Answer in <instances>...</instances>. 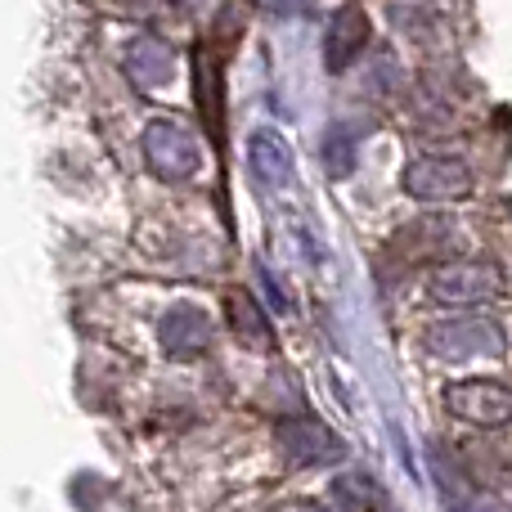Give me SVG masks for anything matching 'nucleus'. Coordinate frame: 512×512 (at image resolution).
Instances as JSON below:
<instances>
[{
    "label": "nucleus",
    "instance_id": "f257e3e1",
    "mask_svg": "<svg viewBox=\"0 0 512 512\" xmlns=\"http://www.w3.org/2000/svg\"><path fill=\"white\" fill-rule=\"evenodd\" d=\"M144 158L158 171L162 180L180 185V180H194L203 171V144H198L194 126L180 122V117H158L144 131Z\"/></svg>",
    "mask_w": 512,
    "mask_h": 512
},
{
    "label": "nucleus",
    "instance_id": "f03ea898",
    "mask_svg": "<svg viewBox=\"0 0 512 512\" xmlns=\"http://www.w3.org/2000/svg\"><path fill=\"white\" fill-rule=\"evenodd\" d=\"M504 328L495 319H441L427 328V351L436 360H481V355H504Z\"/></svg>",
    "mask_w": 512,
    "mask_h": 512
},
{
    "label": "nucleus",
    "instance_id": "7ed1b4c3",
    "mask_svg": "<svg viewBox=\"0 0 512 512\" xmlns=\"http://www.w3.org/2000/svg\"><path fill=\"white\" fill-rule=\"evenodd\" d=\"M472 171L468 162L459 158H441V153H427V158H414L405 171V189L418 203H459V198L472 194Z\"/></svg>",
    "mask_w": 512,
    "mask_h": 512
},
{
    "label": "nucleus",
    "instance_id": "20e7f679",
    "mask_svg": "<svg viewBox=\"0 0 512 512\" xmlns=\"http://www.w3.org/2000/svg\"><path fill=\"white\" fill-rule=\"evenodd\" d=\"M427 288H432V297L441 301V306H481V301L499 297L504 279H499V270L486 261H450L432 274Z\"/></svg>",
    "mask_w": 512,
    "mask_h": 512
},
{
    "label": "nucleus",
    "instance_id": "39448f33",
    "mask_svg": "<svg viewBox=\"0 0 512 512\" xmlns=\"http://www.w3.org/2000/svg\"><path fill=\"white\" fill-rule=\"evenodd\" d=\"M445 409L472 427H504V423H512V391L504 382L468 378L445 391Z\"/></svg>",
    "mask_w": 512,
    "mask_h": 512
},
{
    "label": "nucleus",
    "instance_id": "423d86ee",
    "mask_svg": "<svg viewBox=\"0 0 512 512\" xmlns=\"http://www.w3.org/2000/svg\"><path fill=\"white\" fill-rule=\"evenodd\" d=\"M279 445H283V454H288L292 468H315V463L342 459V441H337L319 418H292V423H283Z\"/></svg>",
    "mask_w": 512,
    "mask_h": 512
},
{
    "label": "nucleus",
    "instance_id": "0eeeda50",
    "mask_svg": "<svg viewBox=\"0 0 512 512\" xmlns=\"http://www.w3.org/2000/svg\"><path fill=\"white\" fill-rule=\"evenodd\" d=\"M171 72H176V54H171V45L162 41V36H135V41L126 45V77H131L135 86L158 90L171 81Z\"/></svg>",
    "mask_w": 512,
    "mask_h": 512
},
{
    "label": "nucleus",
    "instance_id": "6e6552de",
    "mask_svg": "<svg viewBox=\"0 0 512 512\" xmlns=\"http://www.w3.org/2000/svg\"><path fill=\"white\" fill-rule=\"evenodd\" d=\"M364 41H369V14H364L360 5H346L333 14V23H328V36H324V59L333 72H342L346 63L355 59V54L364 50Z\"/></svg>",
    "mask_w": 512,
    "mask_h": 512
},
{
    "label": "nucleus",
    "instance_id": "1a4fd4ad",
    "mask_svg": "<svg viewBox=\"0 0 512 512\" xmlns=\"http://www.w3.org/2000/svg\"><path fill=\"white\" fill-rule=\"evenodd\" d=\"M207 342H212V319H207L203 310L198 306L167 310V319H162V351L176 355V360H185V355L203 351Z\"/></svg>",
    "mask_w": 512,
    "mask_h": 512
},
{
    "label": "nucleus",
    "instance_id": "9d476101",
    "mask_svg": "<svg viewBox=\"0 0 512 512\" xmlns=\"http://www.w3.org/2000/svg\"><path fill=\"white\" fill-rule=\"evenodd\" d=\"M248 162L265 189H288L292 185V149L279 131H256L248 144Z\"/></svg>",
    "mask_w": 512,
    "mask_h": 512
},
{
    "label": "nucleus",
    "instance_id": "9b49d317",
    "mask_svg": "<svg viewBox=\"0 0 512 512\" xmlns=\"http://www.w3.org/2000/svg\"><path fill=\"white\" fill-rule=\"evenodd\" d=\"M230 319H234V333H239L252 351H270V342H274L270 319L261 315V306H256L248 292H239V297L230 301Z\"/></svg>",
    "mask_w": 512,
    "mask_h": 512
},
{
    "label": "nucleus",
    "instance_id": "f8f14e48",
    "mask_svg": "<svg viewBox=\"0 0 512 512\" xmlns=\"http://www.w3.org/2000/svg\"><path fill=\"white\" fill-rule=\"evenodd\" d=\"M355 158H360V135H355L351 126H333V131L324 135V167H328V176H351Z\"/></svg>",
    "mask_w": 512,
    "mask_h": 512
},
{
    "label": "nucleus",
    "instance_id": "ddd939ff",
    "mask_svg": "<svg viewBox=\"0 0 512 512\" xmlns=\"http://www.w3.org/2000/svg\"><path fill=\"white\" fill-rule=\"evenodd\" d=\"M333 495L342 499V504H351V508H373V504H382V499H378V486H373L364 472H346V477H337Z\"/></svg>",
    "mask_w": 512,
    "mask_h": 512
},
{
    "label": "nucleus",
    "instance_id": "4468645a",
    "mask_svg": "<svg viewBox=\"0 0 512 512\" xmlns=\"http://www.w3.org/2000/svg\"><path fill=\"white\" fill-rule=\"evenodd\" d=\"M261 9L274 14V18H297V14L310 9V0H261Z\"/></svg>",
    "mask_w": 512,
    "mask_h": 512
},
{
    "label": "nucleus",
    "instance_id": "2eb2a0df",
    "mask_svg": "<svg viewBox=\"0 0 512 512\" xmlns=\"http://www.w3.org/2000/svg\"><path fill=\"white\" fill-rule=\"evenodd\" d=\"M454 512H512V508H504L499 499H463Z\"/></svg>",
    "mask_w": 512,
    "mask_h": 512
},
{
    "label": "nucleus",
    "instance_id": "dca6fc26",
    "mask_svg": "<svg viewBox=\"0 0 512 512\" xmlns=\"http://www.w3.org/2000/svg\"><path fill=\"white\" fill-rule=\"evenodd\" d=\"M180 5H189V9H198V5H203V0H180Z\"/></svg>",
    "mask_w": 512,
    "mask_h": 512
},
{
    "label": "nucleus",
    "instance_id": "f3484780",
    "mask_svg": "<svg viewBox=\"0 0 512 512\" xmlns=\"http://www.w3.org/2000/svg\"><path fill=\"white\" fill-rule=\"evenodd\" d=\"M310 512H337V508H310Z\"/></svg>",
    "mask_w": 512,
    "mask_h": 512
},
{
    "label": "nucleus",
    "instance_id": "a211bd4d",
    "mask_svg": "<svg viewBox=\"0 0 512 512\" xmlns=\"http://www.w3.org/2000/svg\"><path fill=\"white\" fill-rule=\"evenodd\" d=\"M382 512H391V508H382Z\"/></svg>",
    "mask_w": 512,
    "mask_h": 512
}]
</instances>
